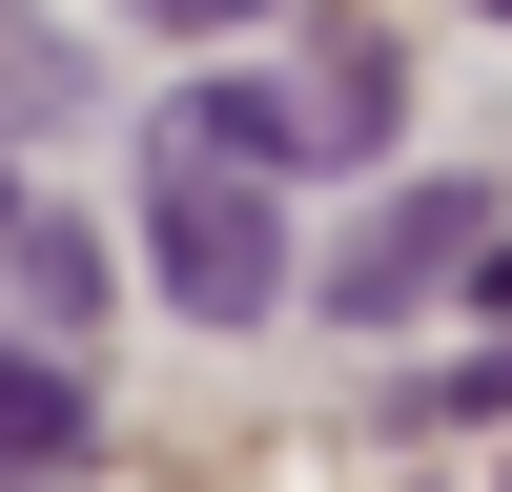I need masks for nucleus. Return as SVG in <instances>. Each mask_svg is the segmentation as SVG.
<instances>
[{
    "label": "nucleus",
    "instance_id": "6",
    "mask_svg": "<svg viewBox=\"0 0 512 492\" xmlns=\"http://www.w3.org/2000/svg\"><path fill=\"white\" fill-rule=\"evenodd\" d=\"M492 21H512V0H492Z\"/></svg>",
    "mask_w": 512,
    "mask_h": 492
},
{
    "label": "nucleus",
    "instance_id": "4",
    "mask_svg": "<svg viewBox=\"0 0 512 492\" xmlns=\"http://www.w3.org/2000/svg\"><path fill=\"white\" fill-rule=\"evenodd\" d=\"M0 267H21V287H41V308H82V287H103V267H82V226H41V205H21V185H0Z\"/></svg>",
    "mask_w": 512,
    "mask_h": 492
},
{
    "label": "nucleus",
    "instance_id": "5",
    "mask_svg": "<svg viewBox=\"0 0 512 492\" xmlns=\"http://www.w3.org/2000/svg\"><path fill=\"white\" fill-rule=\"evenodd\" d=\"M144 21H164V41H226V21H246V0H144Z\"/></svg>",
    "mask_w": 512,
    "mask_h": 492
},
{
    "label": "nucleus",
    "instance_id": "2",
    "mask_svg": "<svg viewBox=\"0 0 512 492\" xmlns=\"http://www.w3.org/2000/svg\"><path fill=\"white\" fill-rule=\"evenodd\" d=\"M451 267H492V205L472 185H410V205H369V226L328 246V308L369 328V308H410V287H451Z\"/></svg>",
    "mask_w": 512,
    "mask_h": 492
},
{
    "label": "nucleus",
    "instance_id": "3",
    "mask_svg": "<svg viewBox=\"0 0 512 492\" xmlns=\"http://www.w3.org/2000/svg\"><path fill=\"white\" fill-rule=\"evenodd\" d=\"M82 451H103V410H82L62 349H0V492H62Z\"/></svg>",
    "mask_w": 512,
    "mask_h": 492
},
{
    "label": "nucleus",
    "instance_id": "1",
    "mask_svg": "<svg viewBox=\"0 0 512 492\" xmlns=\"http://www.w3.org/2000/svg\"><path fill=\"white\" fill-rule=\"evenodd\" d=\"M144 226H164V308H185V328H267V308H287V205H267V164L164 144Z\"/></svg>",
    "mask_w": 512,
    "mask_h": 492
}]
</instances>
